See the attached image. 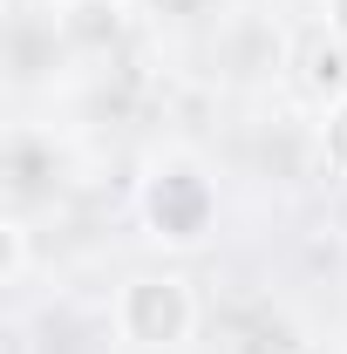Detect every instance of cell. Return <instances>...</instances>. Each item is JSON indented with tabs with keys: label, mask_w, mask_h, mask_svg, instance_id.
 <instances>
[{
	"label": "cell",
	"mask_w": 347,
	"mask_h": 354,
	"mask_svg": "<svg viewBox=\"0 0 347 354\" xmlns=\"http://www.w3.org/2000/svg\"><path fill=\"white\" fill-rule=\"evenodd\" d=\"M21 272H28V225L7 218V225H0V279L21 286Z\"/></svg>",
	"instance_id": "obj_4"
},
{
	"label": "cell",
	"mask_w": 347,
	"mask_h": 354,
	"mask_svg": "<svg viewBox=\"0 0 347 354\" xmlns=\"http://www.w3.org/2000/svg\"><path fill=\"white\" fill-rule=\"evenodd\" d=\"M327 28H334V35L347 41V0H327Z\"/></svg>",
	"instance_id": "obj_6"
},
{
	"label": "cell",
	"mask_w": 347,
	"mask_h": 354,
	"mask_svg": "<svg viewBox=\"0 0 347 354\" xmlns=\"http://www.w3.org/2000/svg\"><path fill=\"white\" fill-rule=\"evenodd\" d=\"M150 225H157V239H171V245H191L205 225H212V184L198 171H164L150 184Z\"/></svg>",
	"instance_id": "obj_2"
},
{
	"label": "cell",
	"mask_w": 347,
	"mask_h": 354,
	"mask_svg": "<svg viewBox=\"0 0 347 354\" xmlns=\"http://www.w3.org/2000/svg\"><path fill=\"white\" fill-rule=\"evenodd\" d=\"M320 150H327V164L347 177V95H341V102H327V123H320Z\"/></svg>",
	"instance_id": "obj_5"
},
{
	"label": "cell",
	"mask_w": 347,
	"mask_h": 354,
	"mask_svg": "<svg viewBox=\"0 0 347 354\" xmlns=\"http://www.w3.org/2000/svg\"><path fill=\"white\" fill-rule=\"evenodd\" d=\"M198 327V300L177 272H136L116 293V334L130 348H184Z\"/></svg>",
	"instance_id": "obj_1"
},
{
	"label": "cell",
	"mask_w": 347,
	"mask_h": 354,
	"mask_svg": "<svg viewBox=\"0 0 347 354\" xmlns=\"http://www.w3.org/2000/svg\"><path fill=\"white\" fill-rule=\"evenodd\" d=\"M300 88L320 95V102H341L347 95V41L334 35V28L300 41Z\"/></svg>",
	"instance_id": "obj_3"
}]
</instances>
